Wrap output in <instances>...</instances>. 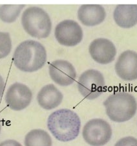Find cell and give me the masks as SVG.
<instances>
[{"label": "cell", "instance_id": "6da1fadb", "mask_svg": "<svg viewBox=\"0 0 137 146\" xmlns=\"http://www.w3.org/2000/svg\"><path fill=\"white\" fill-rule=\"evenodd\" d=\"M47 58L46 49L40 42L27 40L16 48L13 60L15 66L20 71L32 73L43 68Z\"/></svg>", "mask_w": 137, "mask_h": 146}, {"label": "cell", "instance_id": "7a4b0ae2", "mask_svg": "<svg viewBox=\"0 0 137 146\" xmlns=\"http://www.w3.org/2000/svg\"><path fill=\"white\" fill-rule=\"evenodd\" d=\"M47 127L56 140L67 142L79 135L81 121L76 112L70 109H60L49 116Z\"/></svg>", "mask_w": 137, "mask_h": 146}, {"label": "cell", "instance_id": "3957f363", "mask_svg": "<svg viewBox=\"0 0 137 146\" xmlns=\"http://www.w3.org/2000/svg\"><path fill=\"white\" fill-rule=\"evenodd\" d=\"M21 23L28 35L37 39L49 37L53 26L48 13L43 8L35 5L28 7L23 11Z\"/></svg>", "mask_w": 137, "mask_h": 146}, {"label": "cell", "instance_id": "277c9868", "mask_svg": "<svg viewBox=\"0 0 137 146\" xmlns=\"http://www.w3.org/2000/svg\"><path fill=\"white\" fill-rule=\"evenodd\" d=\"M107 116L113 121L122 123L131 119L137 110L135 98L128 92L113 93L103 102Z\"/></svg>", "mask_w": 137, "mask_h": 146}, {"label": "cell", "instance_id": "5b68a950", "mask_svg": "<svg viewBox=\"0 0 137 146\" xmlns=\"http://www.w3.org/2000/svg\"><path fill=\"white\" fill-rule=\"evenodd\" d=\"M77 86L84 98L89 100H95L105 91L104 77L98 70H87L80 76Z\"/></svg>", "mask_w": 137, "mask_h": 146}, {"label": "cell", "instance_id": "8992f818", "mask_svg": "<svg viewBox=\"0 0 137 146\" xmlns=\"http://www.w3.org/2000/svg\"><path fill=\"white\" fill-rule=\"evenodd\" d=\"M112 129L107 121L102 119H93L85 125L82 136L86 142L91 146H103L112 138Z\"/></svg>", "mask_w": 137, "mask_h": 146}, {"label": "cell", "instance_id": "52a82bcc", "mask_svg": "<svg viewBox=\"0 0 137 146\" xmlns=\"http://www.w3.org/2000/svg\"><path fill=\"white\" fill-rule=\"evenodd\" d=\"M54 36L60 45L65 47H74L82 41L84 32L78 22L67 19L61 21L56 25Z\"/></svg>", "mask_w": 137, "mask_h": 146}, {"label": "cell", "instance_id": "ba28073f", "mask_svg": "<svg viewBox=\"0 0 137 146\" xmlns=\"http://www.w3.org/2000/svg\"><path fill=\"white\" fill-rule=\"evenodd\" d=\"M32 93L30 89L20 82H16L9 87L6 93L5 101L11 109L20 111L31 103Z\"/></svg>", "mask_w": 137, "mask_h": 146}, {"label": "cell", "instance_id": "9c48e42d", "mask_svg": "<svg viewBox=\"0 0 137 146\" xmlns=\"http://www.w3.org/2000/svg\"><path fill=\"white\" fill-rule=\"evenodd\" d=\"M89 52L96 62L105 65L115 60L117 51L111 40L105 38H98L91 42Z\"/></svg>", "mask_w": 137, "mask_h": 146}, {"label": "cell", "instance_id": "30bf717a", "mask_svg": "<svg viewBox=\"0 0 137 146\" xmlns=\"http://www.w3.org/2000/svg\"><path fill=\"white\" fill-rule=\"evenodd\" d=\"M49 72L51 79L58 85L72 84L76 78V72L71 63L65 60H56L49 64Z\"/></svg>", "mask_w": 137, "mask_h": 146}, {"label": "cell", "instance_id": "8fae6325", "mask_svg": "<svg viewBox=\"0 0 137 146\" xmlns=\"http://www.w3.org/2000/svg\"><path fill=\"white\" fill-rule=\"evenodd\" d=\"M115 72L126 81L137 79V53L126 50L120 54L115 65Z\"/></svg>", "mask_w": 137, "mask_h": 146}, {"label": "cell", "instance_id": "7c38bea8", "mask_svg": "<svg viewBox=\"0 0 137 146\" xmlns=\"http://www.w3.org/2000/svg\"><path fill=\"white\" fill-rule=\"evenodd\" d=\"M106 16L105 9L101 5H82L77 11L78 19L86 27L97 26L104 22Z\"/></svg>", "mask_w": 137, "mask_h": 146}, {"label": "cell", "instance_id": "4fadbf2b", "mask_svg": "<svg viewBox=\"0 0 137 146\" xmlns=\"http://www.w3.org/2000/svg\"><path fill=\"white\" fill-rule=\"evenodd\" d=\"M116 24L123 29H129L137 24V5H119L113 12Z\"/></svg>", "mask_w": 137, "mask_h": 146}, {"label": "cell", "instance_id": "5bb4252c", "mask_svg": "<svg viewBox=\"0 0 137 146\" xmlns=\"http://www.w3.org/2000/svg\"><path fill=\"white\" fill-rule=\"evenodd\" d=\"M62 93L53 84L43 86L38 94L37 101L39 105L47 110L58 107L63 101Z\"/></svg>", "mask_w": 137, "mask_h": 146}, {"label": "cell", "instance_id": "9a60e30c", "mask_svg": "<svg viewBox=\"0 0 137 146\" xmlns=\"http://www.w3.org/2000/svg\"><path fill=\"white\" fill-rule=\"evenodd\" d=\"M25 146H52L51 136L42 129H33L25 136Z\"/></svg>", "mask_w": 137, "mask_h": 146}, {"label": "cell", "instance_id": "2e32d148", "mask_svg": "<svg viewBox=\"0 0 137 146\" xmlns=\"http://www.w3.org/2000/svg\"><path fill=\"white\" fill-rule=\"evenodd\" d=\"M25 5H3L0 7V20L11 23L16 22L25 9Z\"/></svg>", "mask_w": 137, "mask_h": 146}, {"label": "cell", "instance_id": "e0dca14e", "mask_svg": "<svg viewBox=\"0 0 137 146\" xmlns=\"http://www.w3.org/2000/svg\"><path fill=\"white\" fill-rule=\"evenodd\" d=\"M11 49V35L7 32L0 31V59L7 57L10 54Z\"/></svg>", "mask_w": 137, "mask_h": 146}, {"label": "cell", "instance_id": "ac0fdd59", "mask_svg": "<svg viewBox=\"0 0 137 146\" xmlns=\"http://www.w3.org/2000/svg\"><path fill=\"white\" fill-rule=\"evenodd\" d=\"M115 146H137V139L133 136L124 137L120 139Z\"/></svg>", "mask_w": 137, "mask_h": 146}, {"label": "cell", "instance_id": "d6986e66", "mask_svg": "<svg viewBox=\"0 0 137 146\" xmlns=\"http://www.w3.org/2000/svg\"><path fill=\"white\" fill-rule=\"evenodd\" d=\"M0 146H22L17 141L14 140H7L0 143Z\"/></svg>", "mask_w": 137, "mask_h": 146}, {"label": "cell", "instance_id": "ffe728a7", "mask_svg": "<svg viewBox=\"0 0 137 146\" xmlns=\"http://www.w3.org/2000/svg\"><path fill=\"white\" fill-rule=\"evenodd\" d=\"M5 88V83L3 77L0 75V98H1L2 97V96H3Z\"/></svg>", "mask_w": 137, "mask_h": 146}, {"label": "cell", "instance_id": "44dd1931", "mask_svg": "<svg viewBox=\"0 0 137 146\" xmlns=\"http://www.w3.org/2000/svg\"><path fill=\"white\" fill-rule=\"evenodd\" d=\"M1 123H0V133H1Z\"/></svg>", "mask_w": 137, "mask_h": 146}]
</instances>
